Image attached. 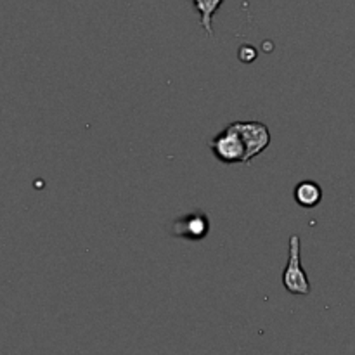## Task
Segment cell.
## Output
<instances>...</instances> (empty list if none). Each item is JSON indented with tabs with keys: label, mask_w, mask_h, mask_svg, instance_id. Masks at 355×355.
<instances>
[{
	"label": "cell",
	"mask_w": 355,
	"mask_h": 355,
	"mask_svg": "<svg viewBox=\"0 0 355 355\" xmlns=\"http://www.w3.org/2000/svg\"><path fill=\"white\" fill-rule=\"evenodd\" d=\"M257 55H259V52H257V49L253 45H241L238 51V58L243 62H253L257 59Z\"/></svg>",
	"instance_id": "obj_7"
},
{
	"label": "cell",
	"mask_w": 355,
	"mask_h": 355,
	"mask_svg": "<svg viewBox=\"0 0 355 355\" xmlns=\"http://www.w3.org/2000/svg\"><path fill=\"white\" fill-rule=\"evenodd\" d=\"M283 286L291 295H309L312 291V284L309 281L307 272L302 267V243L300 236L293 234L290 238L288 248V263L283 270Z\"/></svg>",
	"instance_id": "obj_1"
},
{
	"label": "cell",
	"mask_w": 355,
	"mask_h": 355,
	"mask_svg": "<svg viewBox=\"0 0 355 355\" xmlns=\"http://www.w3.org/2000/svg\"><path fill=\"white\" fill-rule=\"evenodd\" d=\"M211 153L215 158L224 165H236V163H246V148L243 142L241 135L236 130L234 125H227L222 132H218L210 142Z\"/></svg>",
	"instance_id": "obj_2"
},
{
	"label": "cell",
	"mask_w": 355,
	"mask_h": 355,
	"mask_svg": "<svg viewBox=\"0 0 355 355\" xmlns=\"http://www.w3.org/2000/svg\"><path fill=\"white\" fill-rule=\"evenodd\" d=\"M210 232V217L203 211H193L184 217L175 218L172 225V234L187 241H201Z\"/></svg>",
	"instance_id": "obj_4"
},
{
	"label": "cell",
	"mask_w": 355,
	"mask_h": 355,
	"mask_svg": "<svg viewBox=\"0 0 355 355\" xmlns=\"http://www.w3.org/2000/svg\"><path fill=\"white\" fill-rule=\"evenodd\" d=\"M241 135L246 148V163L250 165L259 155H262L270 144V130L262 121H234L232 123Z\"/></svg>",
	"instance_id": "obj_3"
},
{
	"label": "cell",
	"mask_w": 355,
	"mask_h": 355,
	"mask_svg": "<svg viewBox=\"0 0 355 355\" xmlns=\"http://www.w3.org/2000/svg\"><path fill=\"white\" fill-rule=\"evenodd\" d=\"M194 7L200 12V21L203 30L207 31L208 37L214 35V26H211V21H214L215 12L220 9V6L224 3V0H193Z\"/></svg>",
	"instance_id": "obj_6"
},
{
	"label": "cell",
	"mask_w": 355,
	"mask_h": 355,
	"mask_svg": "<svg viewBox=\"0 0 355 355\" xmlns=\"http://www.w3.org/2000/svg\"><path fill=\"white\" fill-rule=\"evenodd\" d=\"M295 201L302 208H315L322 201V187L314 180H302L293 191Z\"/></svg>",
	"instance_id": "obj_5"
}]
</instances>
